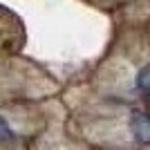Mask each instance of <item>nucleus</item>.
Returning <instances> with one entry per match:
<instances>
[{
	"label": "nucleus",
	"mask_w": 150,
	"mask_h": 150,
	"mask_svg": "<svg viewBox=\"0 0 150 150\" xmlns=\"http://www.w3.org/2000/svg\"><path fill=\"white\" fill-rule=\"evenodd\" d=\"M130 130H132V137L137 139L139 144L148 146L150 144V114L134 110L130 114Z\"/></svg>",
	"instance_id": "1"
},
{
	"label": "nucleus",
	"mask_w": 150,
	"mask_h": 150,
	"mask_svg": "<svg viewBox=\"0 0 150 150\" xmlns=\"http://www.w3.org/2000/svg\"><path fill=\"white\" fill-rule=\"evenodd\" d=\"M9 139H13V130L5 121V117H0V141H9Z\"/></svg>",
	"instance_id": "3"
},
{
	"label": "nucleus",
	"mask_w": 150,
	"mask_h": 150,
	"mask_svg": "<svg viewBox=\"0 0 150 150\" xmlns=\"http://www.w3.org/2000/svg\"><path fill=\"white\" fill-rule=\"evenodd\" d=\"M148 96H146V105H148V114H150V92H146Z\"/></svg>",
	"instance_id": "4"
},
{
	"label": "nucleus",
	"mask_w": 150,
	"mask_h": 150,
	"mask_svg": "<svg viewBox=\"0 0 150 150\" xmlns=\"http://www.w3.org/2000/svg\"><path fill=\"white\" fill-rule=\"evenodd\" d=\"M137 88L141 92H150V65L141 67V72L137 74Z\"/></svg>",
	"instance_id": "2"
}]
</instances>
